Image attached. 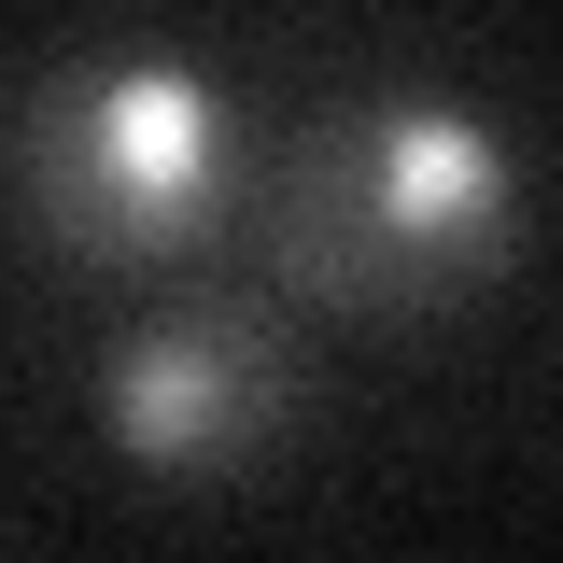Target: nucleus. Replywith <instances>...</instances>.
Masks as SVG:
<instances>
[{
    "label": "nucleus",
    "instance_id": "obj_1",
    "mask_svg": "<svg viewBox=\"0 0 563 563\" xmlns=\"http://www.w3.org/2000/svg\"><path fill=\"white\" fill-rule=\"evenodd\" d=\"M521 155L479 99L451 85H366L339 113H310L296 155L268 169V254L310 296H422L507 254Z\"/></svg>",
    "mask_w": 563,
    "mask_h": 563
},
{
    "label": "nucleus",
    "instance_id": "obj_2",
    "mask_svg": "<svg viewBox=\"0 0 563 563\" xmlns=\"http://www.w3.org/2000/svg\"><path fill=\"white\" fill-rule=\"evenodd\" d=\"M14 198L70 254H169L240 198V113L184 57H57L14 85Z\"/></svg>",
    "mask_w": 563,
    "mask_h": 563
},
{
    "label": "nucleus",
    "instance_id": "obj_3",
    "mask_svg": "<svg viewBox=\"0 0 563 563\" xmlns=\"http://www.w3.org/2000/svg\"><path fill=\"white\" fill-rule=\"evenodd\" d=\"M296 409V339H282L254 296H198V310H155L99 352V422L113 451L155 479H225L254 465Z\"/></svg>",
    "mask_w": 563,
    "mask_h": 563
}]
</instances>
